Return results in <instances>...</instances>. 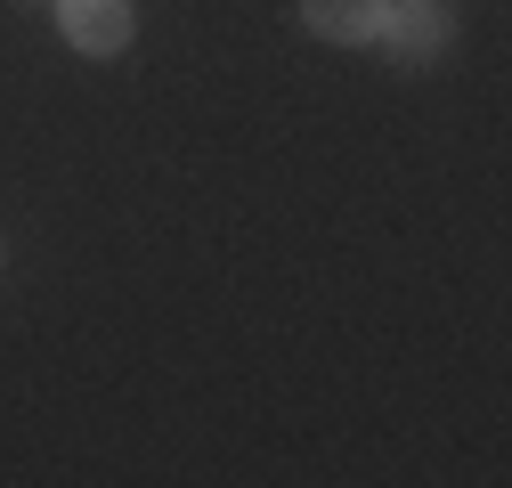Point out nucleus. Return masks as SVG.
I'll list each match as a JSON object with an SVG mask.
<instances>
[{
	"label": "nucleus",
	"instance_id": "obj_1",
	"mask_svg": "<svg viewBox=\"0 0 512 488\" xmlns=\"http://www.w3.org/2000/svg\"><path fill=\"white\" fill-rule=\"evenodd\" d=\"M131 0H57V33H66L82 57H122L131 49Z\"/></svg>",
	"mask_w": 512,
	"mask_h": 488
},
{
	"label": "nucleus",
	"instance_id": "obj_2",
	"mask_svg": "<svg viewBox=\"0 0 512 488\" xmlns=\"http://www.w3.org/2000/svg\"><path fill=\"white\" fill-rule=\"evenodd\" d=\"M391 0H301V25L317 41H382Z\"/></svg>",
	"mask_w": 512,
	"mask_h": 488
},
{
	"label": "nucleus",
	"instance_id": "obj_3",
	"mask_svg": "<svg viewBox=\"0 0 512 488\" xmlns=\"http://www.w3.org/2000/svg\"><path fill=\"white\" fill-rule=\"evenodd\" d=\"M382 41H391L399 57H431V49L447 41V17H431V9H407V17H399V9H391V17H382Z\"/></svg>",
	"mask_w": 512,
	"mask_h": 488
}]
</instances>
